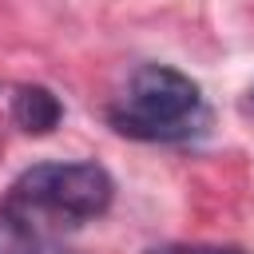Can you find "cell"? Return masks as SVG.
<instances>
[{
	"label": "cell",
	"mask_w": 254,
	"mask_h": 254,
	"mask_svg": "<svg viewBox=\"0 0 254 254\" xmlns=\"http://www.w3.org/2000/svg\"><path fill=\"white\" fill-rule=\"evenodd\" d=\"M115 131L147 143H171L202 131L206 103L190 75L167 64H143L111 107Z\"/></svg>",
	"instance_id": "6da1fadb"
},
{
	"label": "cell",
	"mask_w": 254,
	"mask_h": 254,
	"mask_svg": "<svg viewBox=\"0 0 254 254\" xmlns=\"http://www.w3.org/2000/svg\"><path fill=\"white\" fill-rule=\"evenodd\" d=\"M12 194L60 218L87 222L111 206L115 183L99 163H36L12 183Z\"/></svg>",
	"instance_id": "7a4b0ae2"
},
{
	"label": "cell",
	"mask_w": 254,
	"mask_h": 254,
	"mask_svg": "<svg viewBox=\"0 0 254 254\" xmlns=\"http://www.w3.org/2000/svg\"><path fill=\"white\" fill-rule=\"evenodd\" d=\"M12 119H16L20 131H28V135H48V131L64 119V103H60L48 87L24 83V87H16V95H12Z\"/></svg>",
	"instance_id": "3957f363"
},
{
	"label": "cell",
	"mask_w": 254,
	"mask_h": 254,
	"mask_svg": "<svg viewBox=\"0 0 254 254\" xmlns=\"http://www.w3.org/2000/svg\"><path fill=\"white\" fill-rule=\"evenodd\" d=\"M36 234L32 226L12 214V210H0V254H36Z\"/></svg>",
	"instance_id": "277c9868"
},
{
	"label": "cell",
	"mask_w": 254,
	"mask_h": 254,
	"mask_svg": "<svg viewBox=\"0 0 254 254\" xmlns=\"http://www.w3.org/2000/svg\"><path fill=\"white\" fill-rule=\"evenodd\" d=\"M151 254H246L242 246H214V242H175V246H159Z\"/></svg>",
	"instance_id": "5b68a950"
},
{
	"label": "cell",
	"mask_w": 254,
	"mask_h": 254,
	"mask_svg": "<svg viewBox=\"0 0 254 254\" xmlns=\"http://www.w3.org/2000/svg\"><path fill=\"white\" fill-rule=\"evenodd\" d=\"M250 95H254V91H250Z\"/></svg>",
	"instance_id": "8992f818"
}]
</instances>
